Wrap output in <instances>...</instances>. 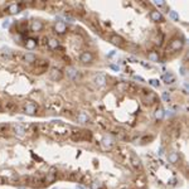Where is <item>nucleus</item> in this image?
Here are the masks:
<instances>
[{"instance_id": "obj_1", "label": "nucleus", "mask_w": 189, "mask_h": 189, "mask_svg": "<svg viewBox=\"0 0 189 189\" xmlns=\"http://www.w3.org/2000/svg\"><path fill=\"white\" fill-rule=\"evenodd\" d=\"M143 95H141V100L147 106H154L159 102V97L155 92L150 91V90H145V88H141Z\"/></svg>"}, {"instance_id": "obj_2", "label": "nucleus", "mask_w": 189, "mask_h": 189, "mask_svg": "<svg viewBox=\"0 0 189 189\" xmlns=\"http://www.w3.org/2000/svg\"><path fill=\"white\" fill-rule=\"evenodd\" d=\"M183 47H184L183 38H181V39H179V38H173V39L169 42V44H168V47L165 48V53L166 54L177 53V52H179V50L183 49Z\"/></svg>"}, {"instance_id": "obj_3", "label": "nucleus", "mask_w": 189, "mask_h": 189, "mask_svg": "<svg viewBox=\"0 0 189 189\" xmlns=\"http://www.w3.org/2000/svg\"><path fill=\"white\" fill-rule=\"evenodd\" d=\"M66 74H67V77L70 78L71 81H73V82L80 81V80H81V77H82L81 72H80V71H77L74 67H72V66H68V67L66 68Z\"/></svg>"}, {"instance_id": "obj_4", "label": "nucleus", "mask_w": 189, "mask_h": 189, "mask_svg": "<svg viewBox=\"0 0 189 189\" xmlns=\"http://www.w3.org/2000/svg\"><path fill=\"white\" fill-rule=\"evenodd\" d=\"M93 59H95V56L91 50L86 49L80 54V62L83 64H91L92 62H93Z\"/></svg>"}, {"instance_id": "obj_5", "label": "nucleus", "mask_w": 189, "mask_h": 189, "mask_svg": "<svg viewBox=\"0 0 189 189\" xmlns=\"http://www.w3.org/2000/svg\"><path fill=\"white\" fill-rule=\"evenodd\" d=\"M108 40H110V43H112L113 46H116L119 48H123L126 44V40L123 39L121 35H119V34H111L108 38Z\"/></svg>"}, {"instance_id": "obj_6", "label": "nucleus", "mask_w": 189, "mask_h": 189, "mask_svg": "<svg viewBox=\"0 0 189 189\" xmlns=\"http://www.w3.org/2000/svg\"><path fill=\"white\" fill-rule=\"evenodd\" d=\"M35 68H34V73L37 74H40V73H44V72H47L48 67H49V63H48V61H37L35 63Z\"/></svg>"}, {"instance_id": "obj_7", "label": "nucleus", "mask_w": 189, "mask_h": 189, "mask_svg": "<svg viewBox=\"0 0 189 189\" xmlns=\"http://www.w3.org/2000/svg\"><path fill=\"white\" fill-rule=\"evenodd\" d=\"M23 111H24V113H27V115L33 116V115H35V113L38 112V106L34 104V102L28 101V102H25V104H24Z\"/></svg>"}, {"instance_id": "obj_8", "label": "nucleus", "mask_w": 189, "mask_h": 189, "mask_svg": "<svg viewBox=\"0 0 189 189\" xmlns=\"http://www.w3.org/2000/svg\"><path fill=\"white\" fill-rule=\"evenodd\" d=\"M107 82H108V77L104 73H97L93 78V83L97 87H104L105 85H107Z\"/></svg>"}, {"instance_id": "obj_9", "label": "nucleus", "mask_w": 189, "mask_h": 189, "mask_svg": "<svg viewBox=\"0 0 189 189\" xmlns=\"http://www.w3.org/2000/svg\"><path fill=\"white\" fill-rule=\"evenodd\" d=\"M54 32L57 34H59V35H63V34H66L68 32V27L67 24L63 22V20H58L54 24Z\"/></svg>"}, {"instance_id": "obj_10", "label": "nucleus", "mask_w": 189, "mask_h": 189, "mask_svg": "<svg viewBox=\"0 0 189 189\" xmlns=\"http://www.w3.org/2000/svg\"><path fill=\"white\" fill-rule=\"evenodd\" d=\"M63 76L64 73L62 72L59 68H52V70L49 71V77H50V80L54 81V82H58V81H62L63 80Z\"/></svg>"}, {"instance_id": "obj_11", "label": "nucleus", "mask_w": 189, "mask_h": 189, "mask_svg": "<svg viewBox=\"0 0 189 189\" xmlns=\"http://www.w3.org/2000/svg\"><path fill=\"white\" fill-rule=\"evenodd\" d=\"M149 15H150V19L155 23H163L164 22V15L161 14V12L159 9H153Z\"/></svg>"}, {"instance_id": "obj_12", "label": "nucleus", "mask_w": 189, "mask_h": 189, "mask_svg": "<svg viewBox=\"0 0 189 189\" xmlns=\"http://www.w3.org/2000/svg\"><path fill=\"white\" fill-rule=\"evenodd\" d=\"M74 119H76V121L80 122V123H87V122H90V116H88L87 112H85V111L77 112L74 115Z\"/></svg>"}, {"instance_id": "obj_13", "label": "nucleus", "mask_w": 189, "mask_h": 189, "mask_svg": "<svg viewBox=\"0 0 189 189\" xmlns=\"http://www.w3.org/2000/svg\"><path fill=\"white\" fill-rule=\"evenodd\" d=\"M38 42H39V39H37V38H32V37H30V38H27V40H25V48H27L28 50L35 49L37 46L39 44Z\"/></svg>"}, {"instance_id": "obj_14", "label": "nucleus", "mask_w": 189, "mask_h": 189, "mask_svg": "<svg viewBox=\"0 0 189 189\" xmlns=\"http://www.w3.org/2000/svg\"><path fill=\"white\" fill-rule=\"evenodd\" d=\"M43 28H44V24H43V22H40V20H33L32 24H30V30H32L33 33L42 32Z\"/></svg>"}, {"instance_id": "obj_15", "label": "nucleus", "mask_w": 189, "mask_h": 189, "mask_svg": "<svg viewBox=\"0 0 189 189\" xmlns=\"http://www.w3.org/2000/svg\"><path fill=\"white\" fill-rule=\"evenodd\" d=\"M48 48H49L50 50H58L61 47V43L59 40L56 39V38H48Z\"/></svg>"}, {"instance_id": "obj_16", "label": "nucleus", "mask_w": 189, "mask_h": 189, "mask_svg": "<svg viewBox=\"0 0 189 189\" xmlns=\"http://www.w3.org/2000/svg\"><path fill=\"white\" fill-rule=\"evenodd\" d=\"M8 12H9V14H12V15L19 14V13L22 12V5H20L19 3H13V4H10L8 6Z\"/></svg>"}, {"instance_id": "obj_17", "label": "nucleus", "mask_w": 189, "mask_h": 189, "mask_svg": "<svg viewBox=\"0 0 189 189\" xmlns=\"http://www.w3.org/2000/svg\"><path fill=\"white\" fill-rule=\"evenodd\" d=\"M147 61L149 62H160V54L158 50H150L146 53Z\"/></svg>"}, {"instance_id": "obj_18", "label": "nucleus", "mask_w": 189, "mask_h": 189, "mask_svg": "<svg viewBox=\"0 0 189 189\" xmlns=\"http://www.w3.org/2000/svg\"><path fill=\"white\" fill-rule=\"evenodd\" d=\"M23 61L25 62V63H29V64H34L37 62V56L34 53L32 52H28V53H25L23 56Z\"/></svg>"}, {"instance_id": "obj_19", "label": "nucleus", "mask_w": 189, "mask_h": 189, "mask_svg": "<svg viewBox=\"0 0 189 189\" xmlns=\"http://www.w3.org/2000/svg\"><path fill=\"white\" fill-rule=\"evenodd\" d=\"M161 80L165 82L166 85H171L175 82V76L173 73H170V72H165V73L161 76Z\"/></svg>"}, {"instance_id": "obj_20", "label": "nucleus", "mask_w": 189, "mask_h": 189, "mask_svg": "<svg viewBox=\"0 0 189 189\" xmlns=\"http://www.w3.org/2000/svg\"><path fill=\"white\" fill-rule=\"evenodd\" d=\"M164 108L161 107V106H158V107L155 108V111H154V117H155V120H158V121H161V120L164 119Z\"/></svg>"}, {"instance_id": "obj_21", "label": "nucleus", "mask_w": 189, "mask_h": 189, "mask_svg": "<svg viewBox=\"0 0 189 189\" xmlns=\"http://www.w3.org/2000/svg\"><path fill=\"white\" fill-rule=\"evenodd\" d=\"M16 29L19 30V33H25L27 30H28V22H25V20H20L18 23V25H16Z\"/></svg>"}, {"instance_id": "obj_22", "label": "nucleus", "mask_w": 189, "mask_h": 189, "mask_svg": "<svg viewBox=\"0 0 189 189\" xmlns=\"http://www.w3.org/2000/svg\"><path fill=\"white\" fill-rule=\"evenodd\" d=\"M128 85H129V82H117L116 88H117L120 92H125V91H128Z\"/></svg>"}, {"instance_id": "obj_23", "label": "nucleus", "mask_w": 189, "mask_h": 189, "mask_svg": "<svg viewBox=\"0 0 189 189\" xmlns=\"http://www.w3.org/2000/svg\"><path fill=\"white\" fill-rule=\"evenodd\" d=\"M169 18L171 20H174V22H179V20H180L179 14H178L177 12H174V10H170V12H169Z\"/></svg>"}, {"instance_id": "obj_24", "label": "nucleus", "mask_w": 189, "mask_h": 189, "mask_svg": "<svg viewBox=\"0 0 189 189\" xmlns=\"http://www.w3.org/2000/svg\"><path fill=\"white\" fill-rule=\"evenodd\" d=\"M161 100H163L164 102H170V92H168V91H164L163 93H161Z\"/></svg>"}, {"instance_id": "obj_25", "label": "nucleus", "mask_w": 189, "mask_h": 189, "mask_svg": "<svg viewBox=\"0 0 189 189\" xmlns=\"http://www.w3.org/2000/svg\"><path fill=\"white\" fill-rule=\"evenodd\" d=\"M63 115L67 116V117H74L76 113L73 111H71V110H63Z\"/></svg>"}, {"instance_id": "obj_26", "label": "nucleus", "mask_w": 189, "mask_h": 189, "mask_svg": "<svg viewBox=\"0 0 189 189\" xmlns=\"http://www.w3.org/2000/svg\"><path fill=\"white\" fill-rule=\"evenodd\" d=\"M149 85L153 86V87H159V86H160V82H159V80H150V81H149Z\"/></svg>"}, {"instance_id": "obj_27", "label": "nucleus", "mask_w": 189, "mask_h": 189, "mask_svg": "<svg viewBox=\"0 0 189 189\" xmlns=\"http://www.w3.org/2000/svg\"><path fill=\"white\" fill-rule=\"evenodd\" d=\"M154 5H155L156 8H161V6H165V1H163V0H158V1H154Z\"/></svg>"}, {"instance_id": "obj_28", "label": "nucleus", "mask_w": 189, "mask_h": 189, "mask_svg": "<svg viewBox=\"0 0 189 189\" xmlns=\"http://www.w3.org/2000/svg\"><path fill=\"white\" fill-rule=\"evenodd\" d=\"M108 67L111 68V70H113V71H116V72H119V70H120V67L119 66H116V64H108Z\"/></svg>"}, {"instance_id": "obj_29", "label": "nucleus", "mask_w": 189, "mask_h": 189, "mask_svg": "<svg viewBox=\"0 0 189 189\" xmlns=\"http://www.w3.org/2000/svg\"><path fill=\"white\" fill-rule=\"evenodd\" d=\"M140 64H141L143 67H145V68H149V70L151 68V66H150L149 63H146V62H140Z\"/></svg>"}, {"instance_id": "obj_30", "label": "nucleus", "mask_w": 189, "mask_h": 189, "mask_svg": "<svg viewBox=\"0 0 189 189\" xmlns=\"http://www.w3.org/2000/svg\"><path fill=\"white\" fill-rule=\"evenodd\" d=\"M9 24H10V20L9 19L4 20V23H3V28H6V27H9Z\"/></svg>"}, {"instance_id": "obj_31", "label": "nucleus", "mask_w": 189, "mask_h": 189, "mask_svg": "<svg viewBox=\"0 0 189 189\" xmlns=\"http://www.w3.org/2000/svg\"><path fill=\"white\" fill-rule=\"evenodd\" d=\"M134 78H135L136 81H140V82H145V80H144L143 77H140V76H134Z\"/></svg>"}, {"instance_id": "obj_32", "label": "nucleus", "mask_w": 189, "mask_h": 189, "mask_svg": "<svg viewBox=\"0 0 189 189\" xmlns=\"http://www.w3.org/2000/svg\"><path fill=\"white\" fill-rule=\"evenodd\" d=\"M42 44H43V46L48 44V38H47V37H43V38H42Z\"/></svg>"}, {"instance_id": "obj_33", "label": "nucleus", "mask_w": 189, "mask_h": 189, "mask_svg": "<svg viewBox=\"0 0 189 189\" xmlns=\"http://www.w3.org/2000/svg\"><path fill=\"white\" fill-rule=\"evenodd\" d=\"M128 59H129V61H131V62H132V63H137V62H139V61H137V59H136V58H135V57H129V58H128Z\"/></svg>"}, {"instance_id": "obj_34", "label": "nucleus", "mask_w": 189, "mask_h": 189, "mask_svg": "<svg viewBox=\"0 0 189 189\" xmlns=\"http://www.w3.org/2000/svg\"><path fill=\"white\" fill-rule=\"evenodd\" d=\"M180 71H181V72H180V73H181V74H183V76H185V70H184V67H181V68H180Z\"/></svg>"}]
</instances>
